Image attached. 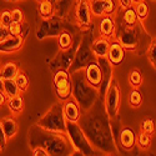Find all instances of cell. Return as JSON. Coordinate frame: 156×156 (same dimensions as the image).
Here are the masks:
<instances>
[{
    "label": "cell",
    "instance_id": "6da1fadb",
    "mask_svg": "<svg viewBox=\"0 0 156 156\" xmlns=\"http://www.w3.org/2000/svg\"><path fill=\"white\" fill-rule=\"evenodd\" d=\"M37 127L51 133H61L66 131V120L64 118L62 104H56L51 108L43 118L37 121Z\"/></svg>",
    "mask_w": 156,
    "mask_h": 156
},
{
    "label": "cell",
    "instance_id": "7a4b0ae2",
    "mask_svg": "<svg viewBox=\"0 0 156 156\" xmlns=\"http://www.w3.org/2000/svg\"><path fill=\"white\" fill-rule=\"evenodd\" d=\"M54 86L60 100L65 101L71 96V80L66 70L61 69L54 75Z\"/></svg>",
    "mask_w": 156,
    "mask_h": 156
},
{
    "label": "cell",
    "instance_id": "3957f363",
    "mask_svg": "<svg viewBox=\"0 0 156 156\" xmlns=\"http://www.w3.org/2000/svg\"><path fill=\"white\" fill-rule=\"evenodd\" d=\"M69 124L71 125V127H69L66 125V131L70 134V139H71V142H73L74 150L81 151L85 155H91L93 150L90 149L89 142L86 141V139H85L84 134L81 133L80 127L76 126V122H69Z\"/></svg>",
    "mask_w": 156,
    "mask_h": 156
},
{
    "label": "cell",
    "instance_id": "277c9868",
    "mask_svg": "<svg viewBox=\"0 0 156 156\" xmlns=\"http://www.w3.org/2000/svg\"><path fill=\"white\" fill-rule=\"evenodd\" d=\"M120 99H121L120 87H119L118 83L114 80L110 85L109 91L106 93V96H105V109H106V114L110 118L115 116L116 112H118L119 106H120Z\"/></svg>",
    "mask_w": 156,
    "mask_h": 156
},
{
    "label": "cell",
    "instance_id": "5b68a950",
    "mask_svg": "<svg viewBox=\"0 0 156 156\" xmlns=\"http://www.w3.org/2000/svg\"><path fill=\"white\" fill-rule=\"evenodd\" d=\"M84 76H85V80L95 89H99L104 81L102 70L100 68V65L95 61H91L86 65Z\"/></svg>",
    "mask_w": 156,
    "mask_h": 156
},
{
    "label": "cell",
    "instance_id": "8992f818",
    "mask_svg": "<svg viewBox=\"0 0 156 156\" xmlns=\"http://www.w3.org/2000/svg\"><path fill=\"white\" fill-rule=\"evenodd\" d=\"M75 16L76 20L81 27H90L93 20V15L91 11H90V6H89V2L87 0H77V4L75 8Z\"/></svg>",
    "mask_w": 156,
    "mask_h": 156
},
{
    "label": "cell",
    "instance_id": "52a82bcc",
    "mask_svg": "<svg viewBox=\"0 0 156 156\" xmlns=\"http://www.w3.org/2000/svg\"><path fill=\"white\" fill-rule=\"evenodd\" d=\"M118 41L121 44L124 49H134L137 45V35L135 31V27H126L125 25V28L119 34Z\"/></svg>",
    "mask_w": 156,
    "mask_h": 156
},
{
    "label": "cell",
    "instance_id": "ba28073f",
    "mask_svg": "<svg viewBox=\"0 0 156 156\" xmlns=\"http://www.w3.org/2000/svg\"><path fill=\"white\" fill-rule=\"evenodd\" d=\"M24 44V36L21 35H9L4 40L0 41V54L14 53L21 49Z\"/></svg>",
    "mask_w": 156,
    "mask_h": 156
},
{
    "label": "cell",
    "instance_id": "9c48e42d",
    "mask_svg": "<svg viewBox=\"0 0 156 156\" xmlns=\"http://www.w3.org/2000/svg\"><path fill=\"white\" fill-rule=\"evenodd\" d=\"M62 112L66 122H77L80 119V108L74 99H68L62 104Z\"/></svg>",
    "mask_w": 156,
    "mask_h": 156
},
{
    "label": "cell",
    "instance_id": "30bf717a",
    "mask_svg": "<svg viewBox=\"0 0 156 156\" xmlns=\"http://www.w3.org/2000/svg\"><path fill=\"white\" fill-rule=\"evenodd\" d=\"M106 58H108L109 62L111 65H114V66H116V65H120L122 62V60L125 59V49L121 46V44L118 40L110 43Z\"/></svg>",
    "mask_w": 156,
    "mask_h": 156
},
{
    "label": "cell",
    "instance_id": "8fae6325",
    "mask_svg": "<svg viewBox=\"0 0 156 156\" xmlns=\"http://www.w3.org/2000/svg\"><path fill=\"white\" fill-rule=\"evenodd\" d=\"M0 125H2V129H3V131H4L8 140L12 139L16 135V133H18V121H16L15 118H12V116H6V118L0 120Z\"/></svg>",
    "mask_w": 156,
    "mask_h": 156
},
{
    "label": "cell",
    "instance_id": "7c38bea8",
    "mask_svg": "<svg viewBox=\"0 0 156 156\" xmlns=\"http://www.w3.org/2000/svg\"><path fill=\"white\" fill-rule=\"evenodd\" d=\"M99 30H100L101 36H104V37L111 39L114 36V33H115V23L111 19L110 15L101 16L100 23H99Z\"/></svg>",
    "mask_w": 156,
    "mask_h": 156
},
{
    "label": "cell",
    "instance_id": "4fadbf2b",
    "mask_svg": "<svg viewBox=\"0 0 156 156\" xmlns=\"http://www.w3.org/2000/svg\"><path fill=\"white\" fill-rule=\"evenodd\" d=\"M109 46H110V39L101 36V37L95 39L91 48H93V53L98 58H106Z\"/></svg>",
    "mask_w": 156,
    "mask_h": 156
},
{
    "label": "cell",
    "instance_id": "5bb4252c",
    "mask_svg": "<svg viewBox=\"0 0 156 156\" xmlns=\"http://www.w3.org/2000/svg\"><path fill=\"white\" fill-rule=\"evenodd\" d=\"M19 71L18 64L14 61H8L0 66V79L2 80H11Z\"/></svg>",
    "mask_w": 156,
    "mask_h": 156
},
{
    "label": "cell",
    "instance_id": "9a60e30c",
    "mask_svg": "<svg viewBox=\"0 0 156 156\" xmlns=\"http://www.w3.org/2000/svg\"><path fill=\"white\" fill-rule=\"evenodd\" d=\"M120 142L124 149H131L134 147L136 142V135L131 129H124L120 133Z\"/></svg>",
    "mask_w": 156,
    "mask_h": 156
},
{
    "label": "cell",
    "instance_id": "2e32d148",
    "mask_svg": "<svg viewBox=\"0 0 156 156\" xmlns=\"http://www.w3.org/2000/svg\"><path fill=\"white\" fill-rule=\"evenodd\" d=\"M6 105L9 108V110L15 114V115H19L23 112L24 110V99L20 96V95H16V96H12V98H8L6 99Z\"/></svg>",
    "mask_w": 156,
    "mask_h": 156
},
{
    "label": "cell",
    "instance_id": "e0dca14e",
    "mask_svg": "<svg viewBox=\"0 0 156 156\" xmlns=\"http://www.w3.org/2000/svg\"><path fill=\"white\" fill-rule=\"evenodd\" d=\"M39 14L43 19L48 20L54 15V5L50 0H41L39 2Z\"/></svg>",
    "mask_w": 156,
    "mask_h": 156
},
{
    "label": "cell",
    "instance_id": "ac0fdd59",
    "mask_svg": "<svg viewBox=\"0 0 156 156\" xmlns=\"http://www.w3.org/2000/svg\"><path fill=\"white\" fill-rule=\"evenodd\" d=\"M3 91L6 95V98H12V96L20 95V90H19L18 85L15 84L14 79L3 80Z\"/></svg>",
    "mask_w": 156,
    "mask_h": 156
},
{
    "label": "cell",
    "instance_id": "d6986e66",
    "mask_svg": "<svg viewBox=\"0 0 156 156\" xmlns=\"http://www.w3.org/2000/svg\"><path fill=\"white\" fill-rule=\"evenodd\" d=\"M14 81L18 85L20 93H24V91H27L28 90V87H29V77H28V75H27L25 71L19 70L18 74L15 75V77H14Z\"/></svg>",
    "mask_w": 156,
    "mask_h": 156
},
{
    "label": "cell",
    "instance_id": "ffe728a7",
    "mask_svg": "<svg viewBox=\"0 0 156 156\" xmlns=\"http://www.w3.org/2000/svg\"><path fill=\"white\" fill-rule=\"evenodd\" d=\"M87 2H89L90 11H91L93 16L101 18L105 15V11H104V0H87Z\"/></svg>",
    "mask_w": 156,
    "mask_h": 156
},
{
    "label": "cell",
    "instance_id": "44dd1931",
    "mask_svg": "<svg viewBox=\"0 0 156 156\" xmlns=\"http://www.w3.org/2000/svg\"><path fill=\"white\" fill-rule=\"evenodd\" d=\"M134 10L136 12L137 20H140V21H144L149 16L150 9H149V5L146 4L145 0H142V2H140V3H136L135 6H134Z\"/></svg>",
    "mask_w": 156,
    "mask_h": 156
},
{
    "label": "cell",
    "instance_id": "7402d4cb",
    "mask_svg": "<svg viewBox=\"0 0 156 156\" xmlns=\"http://www.w3.org/2000/svg\"><path fill=\"white\" fill-rule=\"evenodd\" d=\"M58 43H59V48L64 51H66L71 48L73 45V37L68 31H61L58 39Z\"/></svg>",
    "mask_w": 156,
    "mask_h": 156
},
{
    "label": "cell",
    "instance_id": "603a6c76",
    "mask_svg": "<svg viewBox=\"0 0 156 156\" xmlns=\"http://www.w3.org/2000/svg\"><path fill=\"white\" fill-rule=\"evenodd\" d=\"M122 20H124L126 27H135L136 23H137V16H136V12H135L134 8L125 9L124 14H122Z\"/></svg>",
    "mask_w": 156,
    "mask_h": 156
},
{
    "label": "cell",
    "instance_id": "cb8c5ba5",
    "mask_svg": "<svg viewBox=\"0 0 156 156\" xmlns=\"http://www.w3.org/2000/svg\"><path fill=\"white\" fill-rule=\"evenodd\" d=\"M129 83L130 85H131L134 89L139 87L141 84H142V75L139 70H133V71H130L129 74Z\"/></svg>",
    "mask_w": 156,
    "mask_h": 156
},
{
    "label": "cell",
    "instance_id": "d4e9b609",
    "mask_svg": "<svg viewBox=\"0 0 156 156\" xmlns=\"http://www.w3.org/2000/svg\"><path fill=\"white\" fill-rule=\"evenodd\" d=\"M129 102H130V106L131 108H139L142 102V98H141V94L139 90L134 89L131 90V93L129 95Z\"/></svg>",
    "mask_w": 156,
    "mask_h": 156
},
{
    "label": "cell",
    "instance_id": "484cf974",
    "mask_svg": "<svg viewBox=\"0 0 156 156\" xmlns=\"http://www.w3.org/2000/svg\"><path fill=\"white\" fill-rule=\"evenodd\" d=\"M150 142H151V137H150L149 134H146V133H144V131H141V133L139 134V136H137V144L140 145L141 149L146 150V149L150 146Z\"/></svg>",
    "mask_w": 156,
    "mask_h": 156
},
{
    "label": "cell",
    "instance_id": "4316f807",
    "mask_svg": "<svg viewBox=\"0 0 156 156\" xmlns=\"http://www.w3.org/2000/svg\"><path fill=\"white\" fill-rule=\"evenodd\" d=\"M141 131H144L149 135H152L155 131V122L151 119H146L141 122Z\"/></svg>",
    "mask_w": 156,
    "mask_h": 156
},
{
    "label": "cell",
    "instance_id": "83f0119b",
    "mask_svg": "<svg viewBox=\"0 0 156 156\" xmlns=\"http://www.w3.org/2000/svg\"><path fill=\"white\" fill-rule=\"evenodd\" d=\"M23 23H14L11 21V24L8 27V31L10 35H21L23 36Z\"/></svg>",
    "mask_w": 156,
    "mask_h": 156
},
{
    "label": "cell",
    "instance_id": "f1b7e54d",
    "mask_svg": "<svg viewBox=\"0 0 156 156\" xmlns=\"http://www.w3.org/2000/svg\"><path fill=\"white\" fill-rule=\"evenodd\" d=\"M116 10V3L115 0H104V11L105 15H110Z\"/></svg>",
    "mask_w": 156,
    "mask_h": 156
},
{
    "label": "cell",
    "instance_id": "f546056e",
    "mask_svg": "<svg viewBox=\"0 0 156 156\" xmlns=\"http://www.w3.org/2000/svg\"><path fill=\"white\" fill-rule=\"evenodd\" d=\"M11 14V20L14 23H24V14L19 8H15L10 11Z\"/></svg>",
    "mask_w": 156,
    "mask_h": 156
},
{
    "label": "cell",
    "instance_id": "4dcf8cb0",
    "mask_svg": "<svg viewBox=\"0 0 156 156\" xmlns=\"http://www.w3.org/2000/svg\"><path fill=\"white\" fill-rule=\"evenodd\" d=\"M11 14L9 10H4L2 11V14H0V24H3L5 28H8L9 25L11 24Z\"/></svg>",
    "mask_w": 156,
    "mask_h": 156
},
{
    "label": "cell",
    "instance_id": "1f68e13d",
    "mask_svg": "<svg viewBox=\"0 0 156 156\" xmlns=\"http://www.w3.org/2000/svg\"><path fill=\"white\" fill-rule=\"evenodd\" d=\"M147 58H149L151 65L155 68V64H156V44H155V41L151 43V45L147 50Z\"/></svg>",
    "mask_w": 156,
    "mask_h": 156
},
{
    "label": "cell",
    "instance_id": "d6a6232c",
    "mask_svg": "<svg viewBox=\"0 0 156 156\" xmlns=\"http://www.w3.org/2000/svg\"><path fill=\"white\" fill-rule=\"evenodd\" d=\"M33 155L34 156H49V152L40 145H36L33 147Z\"/></svg>",
    "mask_w": 156,
    "mask_h": 156
},
{
    "label": "cell",
    "instance_id": "836d02e7",
    "mask_svg": "<svg viewBox=\"0 0 156 156\" xmlns=\"http://www.w3.org/2000/svg\"><path fill=\"white\" fill-rule=\"evenodd\" d=\"M119 2V5L121 9H129V8H133L134 6V2L133 0H118Z\"/></svg>",
    "mask_w": 156,
    "mask_h": 156
},
{
    "label": "cell",
    "instance_id": "e575fe53",
    "mask_svg": "<svg viewBox=\"0 0 156 156\" xmlns=\"http://www.w3.org/2000/svg\"><path fill=\"white\" fill-rule=\"evenodd\" d=\"M6 142H8V139H6V136H5L4 131H3L2 125H0V147H2V150H4V149H5Z\"/></svg>",
    "mask_w": 156,
    "mask_h": 156
},
{
    "label": "cell",
    "instance_id": "d590c367",
    "mask_svg": "<svg viewBox=\"0 0 156 156\" xmlns=\"http://www.w3.org/2000/svg\"><path fill=\"white\" fill-rule=\"evenodd\" d=\"M10 34H9V31H8V28H5L3 24H0V41L2 40H4L5 37H8Z\"/></svg>",
    "mask_w": 156,
    "mask_h": 156
},
{
    "label": "cell",
    "instance_id": "8d00e7d4",
    "mask_svg": "<svg viewBox=\"0 0 156 156\" xmlns=\"http://www.w3.org/2000/svg\"><path fill=\"white\" fill-rule=\"evenodd\" d=\"M6 95L4 94L3 90H0V106H3L4 104H6Z\"/></svg>",
    "mask_w": 156,
    "mask_h": 156
},
{
    "label": "cell",
    "instance_id": "74e56055",
    "mask_svg": "<svg viewBox=\"0 0 156 156\" xmlns=\"http://www.w3.org/2000/svg\"><path fill=\"white\" fill-rule=\"evenodd\" d=\"M0 90H3V80L0 79Z\"/></svg>",
    "mask_w": 156,
    "mask_h": 156
},
{
    "label": "cell",
    "instance_id": "f35d334b",
    "mask_svg": "<svg viewBox=\"0 0 156 156\" xmlns=\"http://www.w3.org/2000/svg\"><path fill=\"white\" fill-rule=\"evenodd\" d=\"M134 2V4H136V3H140V2H142V0H133Z\"/></svg>",
    "mask_w": 156,
    "mask_h": 156
},
{
    "label": "cell",
    "instance_id": "ab89813d",
    "mask_svg": "<svg viewBox=\"0 0 156 156\" xmlns=\"http://www.w3.org/2000/svg\"><path fill=\"white\" fill-rule=\"evenodd\" d=\"M12 2H21V0H12Z\"/></svg>",
    "mask_w": 156,
    "mask_h": 156
},
{
    "label": "cell",
    "instance_id": "60d3db41",
    "mask_svg": "<svg viewBox=\"0 0 156 156\" xmlns=\"http://www.w3.org/2000/svg\"><path fill=\"white\" fill-rule=\"evenodd\" d=\"M2 151H3V150H2V147H0V152H2Z\"/></svg>",
    "mask_w": 156,
    "mask_h": 156
},
{
    "label": "cell",
    "instance_id": "b9f144b4",
    "mask_svg": "<svg viewBox=\"0 0 156 156\" xmlns=\"http://www.w3.org/2000/svg\"><path fill=\"white\" fill-rule=\"evenodd\" d=\"M37 2H41V0H37Z\"/></svg>",
    "mask_w": 156,
    "mask_h": 156
},
{
    "label": "cell",
    "instance_id": "7bdbcfd3",
    "mask_svg": "<svg viewBox=\"0 0 156 156\" xmlns=\"http://www.w3.org/2000/svg\"><path fill=\"white\" fill-rule=\"evenodd\" d=\"M152 2H156V0H152Z\"/></svg>",
    "mask_w": 156,
    "mask_h": 156
}]
</instances>
